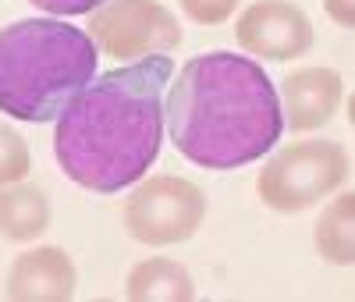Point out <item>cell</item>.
Segmentation results:
<instances>
[{
	"mask_svg": "<svg viewBox=\"0 0 355 302\" xmlns=\"http://www.w3.org/2000/svg\"><path fill=\"white\" fill-rule=\"evenodd\" d=\"M174 72L167 53L114 68L57 114L53 149L61 171L89 192H121L153 167L164 142V85Z\"/></svg>",
	"mask_w": 355,
	"mask_h": 302,
	"instance_id": "6da1fadb",
	"label": "cell"
},
{
	"mask_svg": "<svg viewBox=\"0 0 355 302\" xmlns=\"http://www.w3.org/2000/svg\"><path fill=\"white\" fill-rule=\"evenodd\" d=\"M164 114L174 149L210 171H234L266 157L284 132L270 75L227 50L192 57L171 85Z\"/></svg>",
	"mask_w": 355,
	"mask_h": 302,
	"instance_id": "7a4b0ae2",
	"label": "cell"
},
{
	"mask_svg": "<svg viewBox=\"0 0 355 302\" xmlns=\"http://www.w3.org/2000/svg\"><path fill=\"white\" fill-rule=\"evenodd\" d=\"M96 78V43L89 33L53 22L21 18L0 28V110L18 121L57 117L82 85Z\"/></svg>",
	"mask_w": 355,
	"mask_h": 302,
	"instance_id": "3957f363",
	"label": "cell"
},
{
	"mask_svg": "<svg viewBox=\"0 0 355 302\" xmlns=\"http://www.w3.org/2000/svg\"><path fill=\"white\" fill-rule=\"evenodd\" d=\"M348 178V153L345 146L331 139L313 142H291L259 171V199L281 210V214H299V210L331 196Z\"/></svg>",
	"mask_w": 355,
	"mask_h": 302,
	"instance_id": "277c9868",
	"label": "cell"
},
{
	"mask_svg": "<svg viewBox=\"0 0 355 302\" xmlns=\"http://www.w3.org/2000/svg\"><path fill=\"white\" fill-rule=\"evenodd\" d=\"M206 217V196L199 185L174 174L150 178L135 189L125 203V224L128 235L146 246H174L199 231Z\"/></svg>",
	"mask_w": 355,
	"mask_h": 302,
	"instance_id": "5b68a950",
	"label": "cell"
},
{
	"mask_svg": "<svg viewBox=\"0 0 355 302\" xmlns=\"http://www.w3.org/2000/svg\"><path fill=\"white\" fill-rule=\"evenodd\" d=\"M89 40L100 43L110 57L142 60L174 50L182 43V28L157 0H107L89 18Z\"/></svg>",
	"mask_w": 355,
	"mask_h": 302,
	"instance_id": "8992f818",
	"label": "cell"
},
{
	"mask_svg": "<svg viewBox=\"0 0 355 302\" xmlns=\"http://www.w3.org/2000/svg\"><path fill=\"white\" fill-rule=\"evenodd\" d=\"M234 40L252 57L291 60L313 47V22L291 0H256L234 25Z\"/></svg>",
	"mask_w": 355,
	"mask_h": 302,
	"instance_id": "52a82bcc",
	"label": "cell"
},
{
	"mask_svg": "<svg viewBox=\"0 0 355 302\" xmlns=\"http://www.w3.org/2000/svg\"><path fill=\"white\" fill-rule=\"evenodd\" d=\"M341 103V78L331 68H299L281 82V114L295 132L327 125Z\"/></svg>",
	"mask_w": 355,
	"mask_h": 302,
	"instance_id": "ba28073f",
	"label": "cell"
},
{
	"mask_svg": "<svg viewBox=\"0 0 355 302\" xmlns=\"http://www.w3.org/2000/svg\"><path fill=\"white\" fill-rule=\"evenodd\" d=\"M75 292V263L53 246L33 249L11 263L8 295L33 302H61Z\"/></svg>",
	"mask_w": 355,
	"mask_h": 302,
	"instance_id": "9c48e42d",
	"label": "cell"
},
{
	"mask_svg": "<svg viewBox=\"0 0 355 302\" xmlns=\"http://www.w3.org/2000/svg\"><path fill=\"white\" fill-rule=\"evenodd\" d=\"M50 224L46 196L36 185H11L0 192V235L11 242H33Z\"/></svg>",
	"mask_w": 355,
	"mask_h": 302,
	"instance_id": "30bf717a",
	"label": "cell"
},
{
	"mask_svg": "<svg viewBox=\"0 0 355 302\" xmlns=\"http://www.w3.org/2000/svg\"><path fill=\"white\" fill-rule=\"evenodd\" d=\"M128 299L142 302H185L196 299V285L189 278V270L174 260H146L128 274Z\"/></svg>",
	"mask_w": 355,
	"mask_h": 302,
	"instance_id": "8fae6325",
	"label": "cell"
},
{
	"mask_svg": "<svg viewBox=\"0 0 355 302\" xmlns=\"http://www.w3.org/2000/svg\"><path fill=\"white\" fill-rule=\"evenodd\" d=\"M316 246L323 260L341 263V267L352 263V253H355L352 249V192L338 196L323 210V217L316 221Z\"/></svg>",
	"mask_w": 355,
	"mask_h": 302,
	"instance_id": "7c38bea8",
	"label": "cell"
},
{
	"mask_svg": "<svg viewBox=\"0 0 355 302\" xmlns=\"http://www.w3.org/2000/svg\"><path fill=\"white\" fill-rule=\"evenodd\" d=\"M28 171V146L25 139L8 128V125H0V185H15V181H21Z\"/></svg>",
	"mask_w": 355,
	"mask_h": 302,
	"instance_id": "4fadbf2b",
	"label": "cell"
},
{
	"mask_svg": "<svg viewBox=\"0 0 355 302\" xmlns=\"http://www.w3.org/2000/svg\"><path fill=\"white\" fill-rule=\"evenodd\" d=\"M182 8L199 25H220V22H227L234 15L239 0H182Z\"/></svg>",
	"mask_w": 355,
	"mask_h": 302,
	"instance_id": "5bb4252c",
	"label": "cell"
},
{
	"mask_svg": "<svg viewBox=\"0 0 355 302\" xmlns=\"http://www.w3.org/2000/svg\"><path fill=\"white\" fill-rule=\"evenodd\" d=\"M36 8H43L46 15H93L100 4H107V0H33Z\"/></svg>",
	"mask_w": 355,
	"mask_h": 302,
	"instance_id": "9a60e30c",
	"label": "cell"
},
{
	"mask_svg": "<svg viewBox=\"0 0 355 302\" xmlns=\"http://www.w3.org/2000/svg\"><path fill=\"white\" fill-rule=\"evenodd\" d=\"M323 8H327V15L341 25V28H352L355 15H352V0H323Z\"/></svg>",
	"mask_w": 355,
	"mask_h": 302,
	"instance_id": "2e32d148",
	"label": "cell"
}]
</instances>
